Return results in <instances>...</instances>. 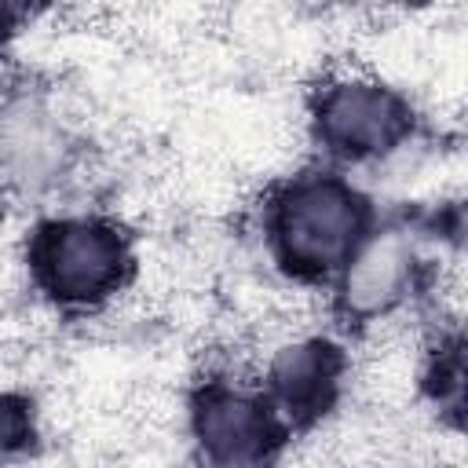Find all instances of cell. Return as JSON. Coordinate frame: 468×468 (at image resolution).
Returning a JSON list of instances; mask_svg holds the SVG:
<instances>
[{
    "instance_id": "obj_1",
    "label": "cell",
    "mask_w": 468,
    "mask_h": 468,
    "mask_svg": "<svg viewBox=\"0 0 468 468\" xmlns=\"http://www.w3.org/2000/svg\"><path fill=\"white\" fill-rule=\"evenodd\" d=\"M373 227L366 194L336 172L289 176L263 208V238L292 282H333Z\"/></svg>"
},
{
    "instance_id": "obj_2",
    "label": "cell",
    "mask_w": 468,
    "mask_h": 468,
    "mask_svg": "<svg viewBox=\"0 0 468 468\" xmlns=\"http://www.w3.org/2000/svg\"><path fill=\"white\" fill-rule=\"evenodd\" d=\"M29 289L58 311H99L128 292L135 245L110 216L66 212L26 238Z\"/></svg>"
},
{
    "instance_id": "obj_3",
    "label": "cell",
    "mask_w": 468,
    "mask_h": 468,
    "mask_svg": "<svg viewBox=\"0 0 468 468\" xmlns=\"http://www.w3.org/2000/svg\"><path fill=\"white\" fill-rule=\"evenodd\" d=\"M307 128L314 143L347 165H380L391 161L413 135V106L402 88L366 73H333L314 88Z\"/></svg>"
},
{
    "instance_id": "obj_4",
    "label": "cell",
    "mask_w": 468,
    "mask_h": 468,
    "mask_svg": "<svg viewBox=\"0 0 468 468\" xmlns=\"http://www.w3.org/2000/svg\"><path fill=\"white\" fill-rule=\"evenodd\" d=\"M77 135L62 106L40 88L0 99V183L26 194H55L77 168Z\"/></svg>"
},
{
    "instance_id": "obj_5",
    "label": "cell",
    "mask_w": 468,
    "mask_h": 468,
    "mask_svg": "<svg viewBox=\"0 0 468 468\" xmlns=\"http://www.w3.org/2000/svg\"><path fill=\"white\" fill-rule=\"evenodd\" d=\"M186 428L216 464H260L285 442V420L260 384L219 377L186 402Z\"/></svg>"
},
{
    "instance_id": "obj_6",
    "label": "cell",
    "mask_w": 468,
    "mask_h": 468,
    "mask_svg": "<svg viewBox=\"0 0 468 468\" xmlns=\"http://www.w3.org/2000/svg\"><path fill=\"white\" fill-rule=\"evenodd\" d=\"M260 388L289 424H322L336 406L344 380L351 377V358L329 336L303 329L267 344Z\"/></svg>"
},
{
    "instance_id": "obj_7",
    "label": "cell",
    "mask_w": 468,
    "mask_h": 468,
    "mask_svg": "<svg viewBox=\"0 0 468 468\" xmlns=\"http://www.w3.org/2000/svg\"><path fill=\"white\" fill-rule=\"evenodd\" d=\"M424 260L417 252V241L402 227H369L362 241L351 249L344 267L333 274L336 292L333 303L344 318L355 322H384L417 289Z\"/></svg>"
},
{
    "instance_id": "obj_8",
    "label": "cell",
    "mask_w": 468,
    "mask_h": 468,
    "mask_svg": "<svg viewBox=\"0 0 468 468\" xmlns=\"http://www.w3.org/2000/svg\"><path fill=\"white\" fill-rule=\"evenodd\" d=\"M37 435H40L37 406L22 391L0 384V457H11L18 450H26Z\"/></svg>"
},
{
    "instance_id": "obj_9",
    "label": "cell",
    "mask_w": 468,
    "mask_h": 468,
    "mask_svg": "<svg viewBox=\"0 0 468 468\" xmlns=\"http://www.w3.org/2000/svg\"><path fill=\"white\" fill-rule=\"evenodd\" d=\"M40 11V0H0V44L22 37Z\"/></svg>"
},
{
    "instance_id": "obj_10",
    "label": "cell",
    "mask_w": 468,
    "mask_h": 468,
    "mask_svg": "<svg viewBox=\"0 0 468 468\" xmlns=\"http://www.w3.org/2000/svg\"><path fill=\"white\" fill-rule=\"evenodd\" d=\"M0 223H4V183H0Z\"/></svg>"
}]
</instances>
